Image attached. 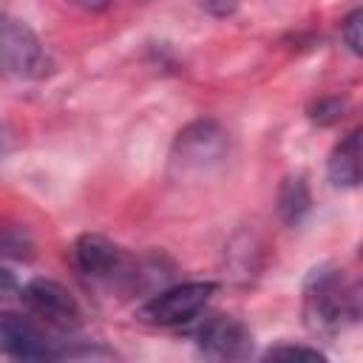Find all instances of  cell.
<instances>
[{
	"instance_id": "obj_8",
	"label": "cell",
	"mask_w": 363,
	"mask_h": 363,
	"mask_svg": "<svg viewBox=\"0 0 363 363\" xmlns=\"http://www.w3.org/2000/svg\"><path fill=\"white\" fill-rule=\"evenodd\" d=\"M224 133L213 125V122H196L190 125L184 133H179V142H176V150H179V159L184 167H193V164H210L216 159L224 156Z\"/></svg>"
},
{
	"instance_id": "obj_13",
	"label": "cell",
	"mask_w": 363,
	"mask_h": 363,
	"mask_svg": "<svg viewBox=\"0 0 363 363\" xmlns=\"http://www.w3.org/2000/svg\"><path fill=\"white\" fill-rule=\"evenodd\" d=\"M363 11L360 9H354L346 20H343V31H340V37H343V43L349 45V51L352 54H360L363 51Z\"/></svg>"
},
{
	"instance_id": "obj_12",
	"label": "cell",
	"mask_w": 363,
	"mask_h": 363,
	"mask_svg": "<svg viewBox=\"0 0 363 363\" xmlns=\"http://www.w3.org/2000/svg\"><path fill=\"white\" fill-rule=\"evenodd\" d=\"M267 360H323V354L312 346H292V343H281V346H269L264 352Z\"/></svg>"
},
{
	"instance_id": "obj_1",
	"label": "cell",
	"mask_w": 363,
	"mask_h": 363,
	"mask_svg": "<svg viewBox=\"0 0 363 363\" xmlns=\"http://www.w3.org/2000/svg\"><path fill=\"white\" fill-rule=\"evenodd\" d=\"M360 315L357 284H352L343 269L318 267L303 284V320L318 335H335L354 323Z\"/></svg>"
},
{
	"instance_id": "obj_3",
	"label": "cell",
	"mask_w": 363,
	"mask_h": 363,
	"mask_svg": "<svg viewBox=\"0 0 363 363\" xmlns=\"http://www.w3.org/2000/svg\"><path fill=\"white\" fill-rule=\"evenodd\" d=\"M218 284L213 281H187V284H176L170 289H162L159 295L147 298L136 318L150 323V326H179V323H187L193 320L204 306L207 301L216 295Z\"/></svg>"
},
{
	"instance_id": "obj_10",
	"label": "cell",
	"mask_w": 363,
	"mask_h": 363,
	"mask_svg": "<svg viewBox=\"0 0 363 363\" xmlns=\"http://www.w3.org/2000/svg\"><path fill=\"white\" fill-rule=\"evenodd\" d=\"M309 210V190L303 184V179H286L281 193H278V213L286 224H298L301 216Z\"/></svg>"
},
{
	"instance_id": "obj_9",
	"label": "cell",
	"mask_w": 363,
	"mask_h": 363,
	"mask_svg": "<svg viewBox=\"0 0 363 363\" xmlns=\"http://www.w3.org/2000/svg\"><path fill=\"white\" fill-rule=\"evenodd\" d=\"M326 167H329L332 184H337V187H357L360 184V130L357 128L335 145Z\"/></svg>"
},
{
	"instance_id": "obj_16",
	"label": "cell",
	"mask_w": 363,
	"mask_h": 363,
	"mask_svg": "<svg viewBox=\"0 0 363 363\" xmlns=\"http://www.w3.org/2000/svg\"><path fill=\"white\" fill-rule=\"evenodd\" d=\"M17 292H20V284H17L14 272H9L6 267H0V301L11 298V295H17Z\"/></svg>"
},
{
	"instance_id": "obj_5",
	"label": "cell",
	"mask_w": 363,
	"mask_h": 363,
	"mask_svg": "<svg viewBox=\"0 0 363 363\" xmlns=\"http://www.w3.org/2000/svg\"><path fill=\"white\" fill-rule=\"evenodd\" d=\"M71 261L77 272L94 284H122V281L136 278L130 267V255L96 233H85L74 241Z\"/></svg>"
},
{
	"instance_id": "obj_2",
	"label": "cell",
	"mask_w": 363,
	"mask_h": 363,
	"mask_svg": "<svg viewBox=\"0 0 363 363\" xmlns=\"http://www.w3.org/2000/svg\"><path fill=\"white\" fill-rule=\"evenodd\" d=\"M51 68V54L43 40L23 20L0 11V77L43 79Z\"/></svg>"
},
{
	"instance_id": "obj_7",
	"label": "cell",
	"mask_w": 363,
	"mask_h": 363,
	"mask_svg": "<svg viewBox=\"0 0 363 363\" xmlns=\"http://www.w3.org/2000/svg\"><path fill=\"white\" fill-rule=\"evenodd\" d=\"M196 343L201 354L213 360H241L252 352V335L250 329L230 315H210L196 329Z\"/></svg>"
},
{
	"instance_id": "obj_14",
	"label": "cell",
	"mask_w": 363,
	"mask_h": 363,
	"mask_svg": "<svg viewBox=\"0 0 363 363\" xmlns=\"http://www.w3.org/2000/svg\"><path fill=\"white\" fill-rule=\"evenodd\" d=\"M343 116V102L340 99H320L312 111V119H318L320 125H329V122H337Z\"/></svg>"
},
{
	"instance_id": "obj_17",
	"label": "cell",
	"mask_w": 363,
	"mask_h": 363,
	"mask_svg": "<svg viewBox=\"0 0 363 363\" xmlns=\"http://www.w3.org/2000/svg\"><path fill=\"white\" fill-rule=\"evenodd\" d=\"M68 3L82 9V11H105L111 6V0H68Z\"/></svg>"
},
{
	"instance_id": "obj_15",
	"label": "cell",
	"mask_w": 363,
	"mask_h": 363,
	"mask_svg": "<svg viewBox=\"0 0 363 363\" xmlns=\"http://www.w3.org/2000/svg\"><path fill=\"white\" fill-rule=\"evenodd\" d=\"M196 3H199V9H204L213 17H227L238 6V0H196Z\"/></svg>"
},
{
	"instance_id": "obj_6",
	"label": "cell",
	"mask_w": 363,
	"mask_h": 363,
	"mask_svg": "<svg viewBox=\"0 0 363 363\" xmlns=\"http://www.w3.org/2000/svg\"><path fill=\"white\" fill-rule=\"evenodd\" d=\"M20 301L28 309V315H34L37 320H43L48 329L57 332H74L82 323V309L77 303V298L57 281L48 278H34L26 286H20Z\"/></svg>"
},
{
	"instance_id": "obj_11",
	"label": "cell",
	"mask_w": 363,
	"mask_h": 363,
	"mask_svg": "<svg viewBox=\"0 0 363 363\" xmlns=\"http://www.w3.org/2000/svg\"><path fill=\"white\" fill-rule=\"evenodd\" d=\"M31 255V241L9 227H0V258H28Z\"/></svg>"
},
{
	"instance_id": "obj_4",
	"label": "cell",
	"mask_w": 363,
	"mask_h": 363,
	"mask_svg": "<svg viewBox=\"0 0 363 363\" xmlns=\"http://www.w3.org/2000/svg\"><path fill=\"white\" fill-rule=\"evenodd\" d=\"M0 352L17 360H54L68 357V349L51 337L48 326L34 315L0 312Z\"/></svg>"
}]
</instances>
